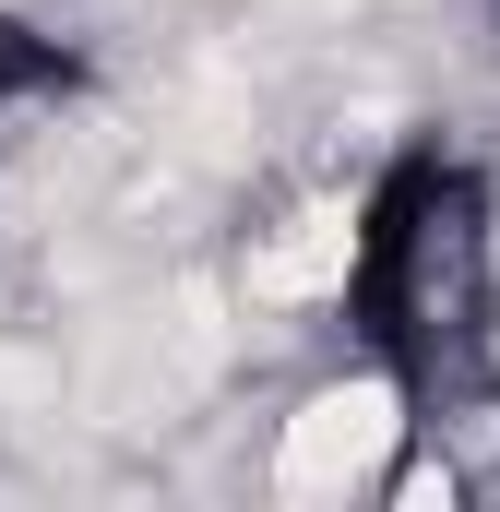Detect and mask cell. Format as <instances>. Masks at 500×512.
<instances>
[{
  "label": "cell",
  "instance_id": "cell-1",
  "mask_svg": "<svg viewBox=\"0 0 500 512\" xmlns=\"http://www.w3.org/2000/svg\"><path fill=\"white\" fill-rule=\"evenodd\" d=\"M393 441H405V393L381 382V370H346V382L298 393V417H274V489L286 501L393 489Z\"/></svg>",
  "mask_w": 500,
  "mask_h": 512
}]
</instances>
